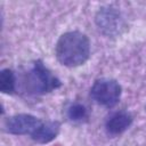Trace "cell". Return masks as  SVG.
<instances>
[{
    "label": "cell",
    "mask_w": 146,
    "mask_h": 146,
    "mask_svg": "<svg viewBox=\"0 0 146 146\" xmlns=\"http://www.w3.org/2000/svg\"><path fill=\"white\" fill-rule=\"evenodd\" d=\"M57 60L66 67H78L83 65L90 56V41L80 31L63 33L55 47Z\"/></svg>",
    "instance_id": "cell-1"
},
{
    "label": "cell",
    "mask_w": 146,
    "mask_h": 146,
    "mask_svg": "<svg viewBox=\"0 0 146 146\" xmlns=\"http://www.w3.org/2000/svg\"><path fill=\"white\" fill-rule=\"evenodd\" d=\"M60 86V80L41 60H35L32 64L24 80V88L31 95H46L58 89Z\"/></svg>",
    "instance_id": "cell-2"
},
{
    "label": "cell",
    "mask_w": 146,
    "mask_h": 146,
    "mask_svg": "<svg viewBox=\"0 0 146 146\" xmlns=\"http://www.w3.org/2000/svg\"><path fill=\"white\" fill-rule=\"evenodd\" d=\"M122 88L116 80L113 79H99L97 80L90 90V96L100 106L106 108L114 107L121 98Z\"/></svg>",
    "instance_id": "cell-3"
},
{
    "label": "cell",
    "mask_w": 146,
    "mask_h": 146,
    "mask_svg": "<svg viewBox=\"0 0 146 146\" xmlns=\"http://www.w3.org/2000/svg\"><path fill=\"white\" fill-rule=\"evenodd\" d=\"M16 89V76L10 68H3L0 72V91L2 94H14Z\"/></svg>",
    "instance_id": "cell-8"
},
{
    "label": "cell",
    "mask_w": 146,
    "mask_h": 146,
    "mask_svg": "<svg viewBox=\"0 0 146 146\" xmlns=\"http://www.w3.org/2000/svg\"><path fill=\"white\" fill-rule=\"evenodd\" d=\"M132 116L130 113L124 112V111H120V112H115L113 113L106 121L105 123V128L106 131L110 135H120L122 132H124L132 123Z\"/></svg>",
    "instance_id": "cell-6"
},
{
    "label": "cell",
    "mask_w": 146,
    "mask_h": 146,
    "mask_svg": "<svg viewBox=\"0 0 146 146\" xmlns=\"http://www.w3.org/2000/svg\"><path fill=\"white\" fill-rule=\"evenodd\" d=\"M43 121H41L39 117L32 115V114H15L10 117H8L5 122V130L11 135L16 136H32L38 128L42 124Z\"/></svg>",
    "instance_id": "cell-5"
},
{
    "label": "cell",
    "mask_w": 146,
    "mask_h": 146,
    "mask_svg": "<svg viewBox=\"0 0 146 146\" xmlns=\"http://www.w3.org/2000/svg\"><path fill=\"white\" fill-rule=\"evenodd\" d=\"M59 130H60V124L57 121L42 122V124L31 136V138L38 144H48L58 136Z\"/></svg>",
    "instance_id": "cell-7"
},
{
    "label": "cell",
    "mask_w": 146,
    "mask_h": 146,
    "mask_svg": "<svg viewBox=\"0 0 146 146\" xmlns=\"http://www.w3.org/2000/svg\"><path fill=\"white\" fill-rule=\"evenodd\" d=\"M67 117L72 122H82L88 119V110L80 103H73L67 108Z\"/></svg>",
    "instance_id": "cell-9"
},
{
    "label": "cell",
    "mask_w": 146,
    "mask_h": 146,
    "mask_svg": "<svg viewBox=\"0 0 146 146\" xmlns=\"http://www.w3.org/2000/svg\"><path fill=\"white\" fill-rule=\"evenodd\" d=\"M95 21L99 31L107 36H115L120 34L124 27V22L120 11L112 7L98 10Z\"/></svg>",
    "instance_id": "cell-4"
}]
</instances>
